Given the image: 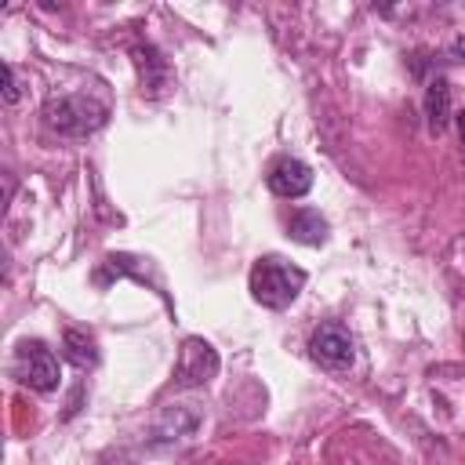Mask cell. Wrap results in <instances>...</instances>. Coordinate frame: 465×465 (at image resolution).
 Wrapping results in <instances>:
<instances>
[{
	"instance_id": "6da1fadb",
	"label": "cell",
	"mask_w": 465,
	"mask_h": 465,
	"mask_svg": "<svg viewBox=\"0 0 465 465\" xmlns=\"http://www.w3.org/2000/svg\"><path fill=\"white\" fill-rule=\"evenodd\" d=\"M247 287H251V298L265 309H287L298 291L305 287V269L269 254V258H258L251 265V276H247Z\"/></svg>"
},
{
	"instance_id": "3957f363",
	"label": "cell",
	"mask_w": 465,
	"mask_h": 465,
	"mask_svg": "<svg viewBox=\"0 0 465 465\" xmlns=\"http://www.w3.org/2000/svg\"><path fill=\"white\" fill-rule=\"evenodd\" d=\"M15 374L22 385L36 392H54L58 389V360L44 341H22L15 352Z\"/></svg>"
},
{
	"instance_id": "7c38bea8",
	"label": "cell",
	"mask_w": 465,
	"mask_h": 465,
	"mask_svg": "<svg viewBox=\"0 0 465 465\" xmlns=\"http://www.w3.org/2000/svg\"><path fill=\"white\" fill-rule=\"evenodd\" d=\"M4 102H7V105H15V102H18V80H15L11 62H4Z\"/></svg>"
},
{
	"instance_id": "ba28073f",
	"label": "cell",
	"mask_w": 465,
	"mask_h": 465,
	"mask_svg": "<svg viewBox=\"0 0 465 465\" xmlns=\"http://www.w3.org/2000/svg\"><path fill=\"white\" fill-rule=\"evenodd\" d=\"M425 124L432 134H443L450 124V84L447 76H432L425 87Z\"/></svg>"
},
{
	"instance_id": "4fadbf2b",
	"label": "cell",
	"mask_w": 465,
	"mask_h": 465,
	"mask_svg": "<svg viewBox=\"0 0 465 465\" xmlns=\"http://www.w3.org/2000/svg\"><path fill=\"white\" fill-rule=\"evenodd\" d=\"M458 138H461V145H465V109L458 113Z\"/></svg>"
},
{
	"instance_id": "277c9868",
	"label": "cell",
	"mask_w": 465,
	"mask_h": 465,
	"mask_svg": "<svg viewBox=\"0 0 465 465\" xmlns=\"http://www.w3.org/2000/svg\"><path fill=\"white\" fill-rule=\"evenodd\" d=\"M309 356L327 371H345L356 360V341L345 323H320L309 338Z\"/></svg>"
},
{
	"instance_id": "7a4b0ae2",
	"label": "cell",
	"mask_w": 465,
	"mask_h": 465,
	"mask_svg": "<svg viewBox=\"0 0 465 465\" xmlns=\"http://www.w3.org/2000/svg\"><path fill=\"white\" fill-rule=\"evenodd\" d=\"M105 120H109V105L91 94H58V98H47L44 105V124L65 138L94 134Z\"/></svg>"
},
{
	"instance_id": "5b68a950",
	"label": "cell",
	"mask_w": 465,
	"mask_h": 465,
	"mask_svg": "<svg viewBox=\"0 0 465 465\" xmlns=\"http://www.w3.org/2000/svg\"><path fill=\"white\" fill-rule=\"evenodd\" d=\"M218 374V352L211 341L203 338H185L178 349V363H174V381L182 389H200Z\"/></svg>"
},
{
	"instance_id": "52a82bcc",
	"label": "cell",
	"mask_w": 465,
	"mask_h": 465,
	"mask_svg": "<svg viewBox=\"0 0 465 465\" xmlns=\"http://www.w3.org/2000/svg\"><path fill=\"white\" fill-rule=\"evenodd\" d=\"M200 421H203V414H200L196 403H171V407H163V414L156 418L153 440H160V443L189 440V436L200 429Z\"/></svg>"
},
{
	"instance_id": "9c48e42d",
	"label": "cell",
	"mask_w": 465,
	"mask_h": 465,
	"mask_svg": "<svg viewBox=\"0 0 465 465\" xmlns=\"http://www.w3.org/2000/svg\"><path fill=\"white\" fill-rule=\"evenodd\" d=\"M327 218L320 214V211H312V207H302V211H294L291 214V222H287V236L294 240V243H305V247H320V243H327Z\"/></svg>"
},
{
	"instance_id": "5bb4252c",
	"label": "cell",
	"mask_w": 465,
	"mask_h": 465,
	"mask_svg": "<svg viewBox=\"0 0 465 465\" xmlns=\"http://www.w3.org/2000/svg\"><path fill=\"white\" fill-rule=\"evenodd\" d=\"M454 51H458V54L465 58V36H458V40H454Z\"/></svg>"
},
{
	"instance_id": "8fae6325",
	"label": "cell",
	"mask_w": 465,
	"mask_h": 465,
	"mask_svg": "<svg viewBox=\"0 0 465 465\" xmlns=\"http://www.w3.org/2000/svg\"><path fill=\"white\" fill-rule=\"evenodd\" d=\"M149 69H160V73H167V65H163V58H160V54H156L153 47H149ZM160 80L167 84V76H160ZM160 80H153L149 73H142V91H145V87H149V91H160Z\"/></svg>"
},
{
	"instance_id": "30bf717a",
	"label": "cell",
	"mask_w": 465,
	"mask_h": 465,
	"mask_svg": "<svg viewBox=\"0 0 465 465\" xmlns=\"http://www.w3.org/2000/svg\"><path fill=\"white\" fill-rule=\"evenodd\" d=\"M62 356H65L76 371L98 367V345H94V338H91L87 331H76V327H69V331L62 334Z\"/></svg>"
},
{
	"instance_id": "8992f818",
	"label": "cell",
	"mask_w": 465,
	"mask_h": 465,
	"mask_svg": "<svg viewBox=\"0 0 465 465\" xmlns=\"http://www.w3.org/2000/svg\"><path fill=\"white\" fill-rule=\"evenodd\" d=\"M269 189L276 196H283V200H298V196H305L312 189V167L294 160V156H283V160H276L269 167Z\"/></svg>"
}]
</instances>
